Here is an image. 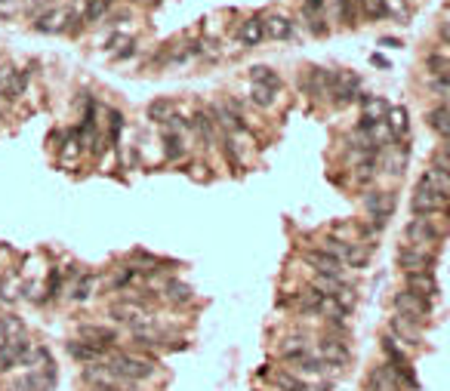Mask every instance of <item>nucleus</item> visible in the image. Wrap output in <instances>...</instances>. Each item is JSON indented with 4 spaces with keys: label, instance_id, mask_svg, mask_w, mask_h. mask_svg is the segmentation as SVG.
Here are the masks:
<instances>
[{
    "label": "nucleus",
    "instance_id": "1",
    "mask_svg": "<svg viewBox=\"0 0 450 391\" xmlns=\"http://www.w3.org/2000/svg\"><path fill=\"white\" fill-rule=\"evenodd\" d=\"M395 311L410 320H425L432 315V299H423V296H416L410 290H401V293H395Z\"/></svg>",
    "mask_w": 450,
    "mask_h": 391
},
{
    "label": "nucleus",
    "instance_id": "2",
    "mask_svg": "<svg viewBox=\"0 0 450 391\" xmlns=\"http://www.w3.org/2000/svg\"><path fill=\"white\" fill-rule=\"evenodd\" d=\"M31 345L28 336H22V339H4L0 342V376L10 379V373L15 366H22V357H25V351Z\"/></svg>",
    "mask_w": 450,
    "mask_h": 391
},
{
    "label": "nucleus",
    "instance_id": "3",
    "mask_svg": "<svg viewBox=\"0 0 450 391\" xmlns=\"http://www.w3.org/2000/svg\"><path fill=\"white\" fill-rule=\"evenodd\" d=\"M65 351H68V357H71L74 364L93 366V364H105V357H108V351H111V348L90 345V342H83V339H68V342H65Z\"/></svg>",
    "mask_w": 450,
    "mask_h": 391
},
{
    "label": "nucleus",
    "instance_id": "4",
    "mask_svg": "<svg viewBox=\"0 0 450 391\" xmlns=\"http://www.w3.org/2000/svg\"><path fill=\"white\" fill-rule=\"evenodd\" d=\"M77 336L99 348H118V339H121V333L105 324H77Z\"/></svg>",
    "mask_w": 450,
    "mask_h": 391
},
{
    "label": "nucleus",
    "instance_id": "5",
    "mask_svg": "<svg viewBox=\"0 0 450 391\" xmlns=\"http://www.w3.org/2000/svg\"><path fill=\"white\" fill-rule=\"evenodd\" d=\"M398 265L404 268V275H410V271H432V265H435V256L425 253L423 247L404 244V247L398 249Z\"/></svg>",
    "mask_w": 450,
    "mask_h": 391
},
{
    "label": "nucleus",
    "instance_id": "6",
    "mask_svg": "<svg viewBox=\"0 0 450 391\" xmlns=\"http://www.w3.org/2000/svg\"><path fill=\"white\" fill-rule=\"evenodd\" d=\"M330 96L336 105H348V102L358 99V74L352 71H339L330 74Z\"/></svg>",
    "mask_w": 450,
    "mask_h": 391
},
{
    "label": "nucleus",
    "instance_id": "7",
    "mask_svg": "<svg viewBox=\"0 0 450 391\" xmlns=\"http://www.w3.org/2000/svg\"><path fill=\"white\" fill-rule=\"evenodd\" d=\"M306 262H308V268L321 277H343V271H346L343 262L333 259L327 253H321V249H306Z\"/></svg>",
    "mask_w": 450,
    "mask_h": 391
},
{
    "label": "nucleus",
    "instance_id": "8",
    "mask_svg": "<svg viewBox=\"0 0 450 391\" xmlns=\"http://www.w3.org/2000/svg\"><path fill=\"white\" fill-rule=\"evenodd\" d=\"M25 83H28L25 71H15L13 65L0 68V96L4 99H19L22 92H25Z\"/></svg>",
    "mask_w": 450,
    "mask_h": 391
},
{
    "label": "nucleus",
    "instance_id": "9",
    "mask_svg": "<svg viewBox=\"0 0 450 391\" xmlns=\"http://www.w3.org/2000/svg\"><path fill=\"white\" fill-rule=\"evenodd\" d=\"M410 210H414L416 216H435L441 210H447V194H432V191L416 188L414 200H410Z\"/></svg>",
    "mask_w": 450,
    "mask_h": 391
},
{
    "label": "nucleus",
    "instance_id": "10",
    "mask_svg": "<svg viewBox=\"0 0 450 391\" xmlns=\"http://www.w3.org/2000/svg\"><path fill=\"white\" fill-rule=\"evenodd\" d=\"M361 105H364V117H361V132H367L374 123L386 121V114H389V102L383 96H361Z\"/></svg>",
    "mask_w": 450,
    "mask_h": 391
},
{
    "label": "nucleus",
    "instance_id": "11",
    "mask_svg": "<svg viewBox=\"0 0 450 391\" xmlns=\"http://www.w3.org/2000/svg\"><path fill=\"white\" fill-rule=\"evenodd\" d=\"M364 207H367V213L376 219V225H383L386 219L392 216V210H395V194H386V191H370L367 198H364Z\"/></svg>",
    "mask_w": 450,
    "mask_h": 391
},
{
    "label": "nucleus",
    "instance_id": "12",
    "mask_svg": "<svg viewBox=\"0 0 450 391\" xmlns=\"http://www.w3.org/2000/svg\"><path fill=\"white\" fill-rule=\"evenodd\" d=\"M416 188H420V191H432V194H450V170H441V167L423 170Z\"/></svg>",
    "mask_w": 450,
    "mask_h": 391
},
{
    "label": "nucleus",
    "instance_id": "13",
    "mask_svg": "<svg viewBox=\"0 0 450 391\" xmlns=\"http://www.w3.org/2000/svg\"><path fill=\"white\" fill-rule=\"evenodd\" d=\"M404 234H407V240L414 247H423V244H435V240L441 238V231L438 228H432L425 219H414V222H407V228H404Z\"/></svg>",
    "mask_w": 450,
    "mask_h": 391
},
{
    "label": "nucleus",
    "instance_id": "14",
    "mask_svg": "<svg viewBox=\"0 0 450 391\" xmlns=\"http://www.w3.org/2000/svg\"><path fill=\"white\" fill-rule=\"evenodd\" d=\"M392 336L398 342H407V345H420V339H423V333H420V327H416V320H410L404 315H398V317H392Z\"/></svg>",
    "mask_w": 450,
    "mask_h": 391
},
{
    "label": "nucleus",
    "instance_id": "15",
    "mask_svg": "<svg viewBox=\"0 0 450 391\" xmlns=\"http://www.w3.org/2000/svg\"><path fill=\"white\" fill-rule=\"evenodd\" d=\"M407 290L423 296V299H432V296L438 293V284H435V277H432V271H410L407 275Z\"/></svg>",
    "mask_w": 450,
    "mask_h": 391
},
{
    "label": "nucleus",
    "instance_id": "16",
    "mask_svg": "<svg viewBox=\"0 0 450 391\" xmlns=\"http://www.w3.org/2000/svg\"><path fill=\"white\" fill-rule=\"evenodd\" d=\"M367 382H370V391H401V382H398V376L392 373L389 364L374 366V373H370Z\"/></svg>",
    "mask_w": 450,
    "mask_h": 391
},
{
    "label": "nucleus",
    "instance_id": "17",
    "mask_svg": "<svg viewBox=\"0 0 450 391\" xmlns=\"http://www.w3.org/2000/svg\"><path fill=\"white\" fill-rule=\"evenodd\" d=\"M318 361H324V364H348V348L339 339H321V345H318Z\"/></svg>",
    "mask_w": 450,
    "mask_h": 391
},
{
    "label": "nucleus",
    "instance_id": "18",
    "mask_svg": "<svg viewBox=\"0 0 450 391\" xmlns=\"http://www.w3.org/2000/svg\"><path fill=\"white\" fill-rule=\"evenodd\" d=\"M158 296H161L164 302L182 305V302H191V287H189V284H182V280H161Z\"/></svg>",
    "mask_w": 450,
    "mask_h": 391
},
{
    "label": "nucleus",
    "instance_id": "19",
    "mask_svg": "<svg viewBox=\"0 0 450 391\" xmlns=\"http://www.w3.org/2000/svg\"><path fill=\"white\" fill-rule=\"evenodd\" d=\"M65 22H77V19H71V13H65V10H50V13H43L41 19L34 22V28H37V31H46V34H53V31H65V28H68Z\"/></svg>",
    "mask_w": 450,
    "mask_h": 391
},
{
    "label": "nucleus",
    "instance_id": "20",
    "mask_svg": "<svg viewBox=\"0 0 450 391\" xmlns=\"http://www.w3.org/2000/svg\"><path fill=\"white\" fill-rule=\"evenodd\" d=\"M290 31H293V22L287 15H268V19H262V37L284 41V37H290Z\"/></svg>",
    "mask_w": 450,
    "mask_h": 391
},
{
    "label": "nucleus",
    "instance_id": "21",
    "mask_svg": "<svg viewBox=\"0 0 450 391\" xmlns=\"http://www.w3.org/2000/svg\"><path fill=\"white\" fill-rule=\"evenodd\" d=\"M96 284H99V277L93 275V271H81L74 280V287H71V302H90L93 299V290H96Z\"/></svg>",
    "mask_w": 450,
    "mask_h": 391
},
{
    "label": "nucleus",
    "instance_id": "22",
    "mask_svg": "<svg viewBox=\"0 0 450 391\" xmlns=\"http://www.w3.org/2000/svg\"><path fill=\"white\" fill-rule=\"evenodd\" d=\"M238 37H240V43L244 46H256L262 41V19H247V22H240V28H238Z\"/></svg>",
    "mask_w": 450,
    "mask_h": 391
},
{
    "label": "nucleus",
    "instance_id": "23",
    "mask_svg": "<svg viewBox=\"0 0 450 391\" xmlns=\"http://www.w3.org/2000/svg\"><path fill=\"white\" fill-rule=\"evenodd\" d=\"M191 130H198V136L204 139V142H216V123H213V117L207 114V111H198V114H195V121H191Z\"/></svg>",
    "mask_w": 450,
    "mask_h": 391
},
{
    "label": "nucleus",
    "instance_id": "24",
    "mask_svg": "<svg viewBox=\"0 0 450 391\" xmlns=\"http://www.w3.org/2000/svg\"><path fill=\"white\" fill-rule=\"evenodd\" d=\"M429 123H432V130H438L441 136L450 139V102H444L441 108H432V111H429Z\"/></svg>",
    "mask_w": 450,
    "mask_h": 391
},
{
    "label": "nucleus",
    "instance_id": "25",
    "mask_svg": "<svg viewBox=\"0 0 450 391\" xmlns=\"http://www.w3.org/2000/svg\"><path fill=\"white\" fill-rule=\"evenodd\" d=\"M250 81L253 83H259V87H268V90H281V77H278L271 68H266V65H256L253 71H250Z\"/></svg>",
    "mask_w": 450,
    "mask_h": 391
},
{
    "label": "nucleus",
    "instance_id": "26",
    "mask_svg": "<svg viewBox=\"0 0 450 391\" xmlns=\"http://www.w3.org/2000/svg\"><path fill=\"white\" fill-rule=\"evenodd\" d=\"M19 299H22V280L19 277H4L0 280V302L15 305Z\"/></svg>",
    "mask_w": 450,
    "mask_h": 391
},
{
    "label": "nucleus",
    "instance_id": "27",
    "mask_svg": "<svg viewBox=\"0 0 450 391\" xmlns=\"http://www.w3.org/2000/svg\"><path fill=\"white\" fill-rule=\"evenodd\" d=\"M348 249H352V244H346V240H339V238H324L321 240V253H327V256H333V259H339L346 265V256H348Z\"/></svg>",
    "mask_w": 450,
    "mask_h": 391
},
{
    "label": "nucleus",
    "instance_id": "28",
    "mask_svg": "<svg viewBox=\"0 0 450 391\" xmlns=\"http://www.w3.org/2000/svg\"><path fill=\"white\" fill-rule=\"evenodd\" d=\"M321 302H324V293H318V290H302L299 293V311H308V315H321Z\"/></svg>",
    "mask_w": 450,
    "mask_h": 391
},
{
    "label": "nucleus",
    "instance_id": "29",
    "mask_svg": "<svg viewBox=\"0 0 450 391\" xmlns=\"http://www.w3.org/2000/svg\"><path fill=\"white\" fill-rule=\"evenodd\" d=\"M308 90L315 92V96H330V71H321V68H315L312 74H308Z\"/></svg>",
    "mask_w": 450,
    "mask_h": 391
},
{
    "label": "nucleus",
    "instance_id": "30",
    "mask_svg": "<svg viewBox=\"0 0 450 391\" xmlns=\"http://www.w3.org/2000/svg\"><path fill=\"white\" fill-rule=\"evenodd\" d=\"M173 114H176V105L170 99H158V102H151L149 105V117L151 121H158V123H167Z\"/></svg>",
    "mask_w": 450,
    "mask_h": 391
},
{
    "label": "nucleus",
    "instance_id": "31",
    "mask_svg": "<svg viewBox=\"0 0 450 391\" xmlns=\"http://www.w3.org/2000/svg\"><path fill=\"white\" fill-rule=\"evenodd\" d=\"M0 333H4V339H22V336H28L25 324H22L15 315L10 317H0Z\"/></svg>",
    "mask_w": 450,
    "mask_h": 391
},
{
    "label": "nucleus",
    "instance_id": "32",
    "mask_svg": "<svg viewBox=\"0 0 450 391\" xmlns=\"http://www.w3.org/2000/svg\"><path fill=\"white\" fill-rule=\"evenodd\" d=\"M386 123H389V130H392V136H404L407 132V111L404 108H389V114H386Z\"/></svg>",
    "mask_w": 450,
    "mask_h": 391
},
{
    "label": "nucleus",
    "instance_id": "33",
    "mask_svg": "<svg viewBox=\"0 0 450 391\" xmlns=\"http://www.w3.org/2000/svg\"><path fill=\"white\" fill-rule=\"evenodd\" d=\"M164 154H167V160H179V158H185V142H182V136H176V132H164Z\"/></svg>",
    "mask_w": 450,
    "mask_h": 391
},
{
    "label": "nucleus",
    "instance_id": "34",
    "mask_svg": "<svg viewBox=\"0 0 450 391\" xmlns=\"http://www.w3.org/2000/svg\"><path fill=\"white\" fill-rule=\"evenodd\" d=\"M108 6H111V0H87V10L83 13H87L90 22H99L108 13Z\"/></svg>",
    "mask_w": 450,
    "mask_h": 391
},
{
    "label": "nucleus",
    "instance_id": "35",
    "mask_svg": "<svg viewBox=\"0 0 450 391\" xmlns=\"http://www.w3.org/2000/svg\"><path fill=\"white\" fill-rule=\"evenodd\" d=\"M429 68L435 71V81H450V59L429 56Z\"/></svg>",
    "mask_w": 450,
    "mask_h": 391
},
{
    "label": "nucleus",
    "instance_id": "36",
    "mask_svg": "<svg viewBox=\"0 0 450 391\" xmlns=\"http://www.w3.org/2000/svg\"><path fill=\"white\" fill-rule=\"evenodd\" d=\"M361 10L370 19H383L386 15V0H361Z\"/></svg>",
    "mask_w": 450,
    "mask_h": 391
},
{
    "label": "nucleus",
    "instance_id": "37",
    "mask_svg": "<svg viewBox=\"0 0 450 391\" xmlns=\"http://www.w3.org/2000/svg\"><path fill=\"white\" fill-rule=\"evenodd\" d=\"M364 262H367V249L352 244V249H348V256H346V268H361Z\"/></svg>",
    "mask_w": 450,
    "mask_h": 391
},
{
    "label": "nucleus",
    "instance_id": "38",
    "mask_svg": "<svg viewBox=\"0 0 450 391\" xmlns=\"http://www.w3.org/2000/svg\"><path fill=\"white\" fill-rule=\"evenodd\" d=\"M253 102H256V105H262V108H268L271 102H275V90H268V87H259V83H253Z\"/></svg>",
    "mask_w": 450,
    "mask_h": 391
},
{
    "label": "nucleus",
    "instance_id": "39",
    "mask_svg": "<svg viewBox=\"0 0 450 391\" xmlns=\"http://www.w3.org/2000/svg\"><path fill=\"white\" fill-rule=\"evenodd\" d=\"M395 15V19H407V4H404V0H386V15Z\"/></svg>",
    "mask_w": 450,
    "mask_h": 391
},
{
    "label": "nucleus",
    "instance_id": "40",
    "mask_svg": "<svg viewBox=\"0 0 450 391\" xmlns=\"http://www.w3.org/2000/svg\"><path fill=\"white\" fill-rule=\"evenodd\" d=\"M130 43H133V37H127V34H114V37H111V41H108L105 46H108V50H111V53H118V46H130Z\"/></svg>",
    "mask_w": 450,
    "mask_h": 391
},
{
    "label": "nucleus",
    "instance_id": "41",
    "mask_svg": "<svg viewBox=\"0 0 450 391\" xmlns=\"http://www.w3.org/2000/svg\"><path fill=\"white\" fill-rule=\"evenodd\" d=\"M432 92H441L450 102V81H432Z\"/></svg>",
    "mask_w": 450,
    "mask_h": 391
},
{
    "label": "nucleus",
    "instance_id": "42",
    "mask_svg": "<svg viewBox=\"0 0 450 391\" xmlns=\"http://www.w3.org/2000/svg\"><path fill=\"white\" fill-rule=\"evenodd\" d=\"M444 37H450V25H447V28H444Z\"/></svg>",
    "mask_w": 450,
    "mask_h": 391
}]
</instances>
